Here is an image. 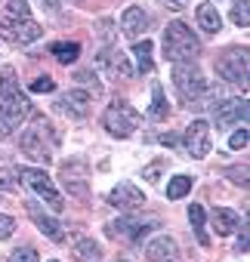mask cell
<instances>
[{
  "label": "cell",
  "instance_id": "cell-9",
  "mask_svg": "<svg viewBox=\"0 0 250 262\" xmlns=\"http://www.w3.org/2000/svg\"><path fill=\"white\" fill-rule=\"evenodd\" d=\"M182 142H185L189 158H207L210 155V123L201 120V117L192 120L189 129H185V136H182Z\"/></svg>",
  "mask_w": 250,
  "mask_h": 262
},
{
  "label": "cell",
  "instance_id": "cell-40",
  "mask_svg": "<svg viewBox=\"0 0 250 262\" xmlns=\"http://www.w3.org/2000/svg\"><path fill=\"white\" fill-rule=\"evenodd\" d=\"M47 7H59V4H65V0H44Z\"/></svg>",
  "mask_w": 250,
  "mask_h": 262
},
{
  "label": "cell",
  "instance_id": "cell-6",
  "mask_svg": "<svg viewBox=\"0 0 250 262\" xmlns=\"http://www.w3.org/2000/svg\"><path fill=\"white\" fill-rule=\"evenodd\" d=\"M216 74H219L222 80H228V83L241 86V90H244V96H247V50L235 47V50L222 53V56L216 59Z\"/></svg>",
  "mask_w": 250,
  "mask_h": 262
},
{
  "label": "cell",
  "instance_id": "cell-29",
  "mask_svg": "<svg viewBox=\"0 0 250 262\" xmlns=\"http://www.w3.org/2000/svg\"><path fill=\"white\" fill-rule=\"evenodd\" d=\"M7 16L10 19H31V7H28V0H7Z\"/></svg>",
  "mask_w": 250,
  "mask_h": 262
},
{
  "label": "cell",
  "instance_id": "cell-34",
  "mask_svg": "<svg viewBox=\"0 0 250 262\" xmlns=\"http://www.w3.org/2000/svg\"><path fill=\"white\" fill-rule=\"evenodd\" d=\"M164 164H167V161H164V158H158V161H155L152 167H145V182H155V179L161 176V170H164Z\"/></svg>",
  "mask_w": 250,
  "mask_h": 262
},
{
  "label": "cell",
  "instance_id": "cell-38",
  "mask_svg": "<svg viewBox=\"0 0 250 262\" xmlns=\"http://www.w3.org/2000/svg\"><path fill=\"white\" fill-rule=\"evenodd\" d=\"M99 31H102V40H105V43H111V34H108V31H111V22H102V25H99Z\"/></svg>",
  "mask_w": 250,
  "mask_h": 262
},
{
  "label": "cell",
  "instance_id": "cell-10",
  "mask_svg": "<svg viewBox=\"0 0 250 262\" xmlns=\"http://www.w3.org/2000/svg\"><path fill=\"white\" fill-rule=\"evenodd\" d=\"M31 102L22 96V93H13V96H4L0 99V120L7 126H19L25 117H31Z\"/></svg>",
  "mask_w": 250,
  "mask_h": 262
},
{
  "label": "cell",
  "instance_id": "cell-28",
  "mask_svg": "<svg viewBox=\"0 0 250 262\" xmlns=\"http://www.w3.org/2000/svg\"><path fill=\"white\" fill-rule=\"evenodd\" d=\"M250 0H235L232 4V22L238 25V28H247L250 25Z\"/></svg>",
  "mask_w": 250,
  "mask_h": 262
},
{
  "label": "cell",
  "instance_id": "cell-8",
  "mask_svg": "<svg viewBox=\"0 0 250 262\" xmlns=\"http://www.w3.org/2000/svg\"><path fill=\"white\" fill-rule=\"evenodd\" d=\"M152 225H155V222H139V219H130V216H120V219H111V222L105 225V231H108V237H114V241H130V244H136V241H142V237L149 234Z\"/></svg>",
  "mask_w": 250,
  "mask_h": 262
},
{
  "label": "cell",
  "instance_id": "cell-20",
  "mask_svg": "<svg viewBox=\"0 0 250 262\" xmlns=\"http://www.w3.org/2000/svg\"><path fill=\"white\" fill-rule=\"evenodd\" d=\"M195 19H198L201 31H207V34H219V28H222L219 10H216L213 4H198V7H195Z\"/></svg>",
  "mask_w": 250,
  "mask_h": 262
},
{
  "label": "cell",
  "instance_id": "cell-26",
  "mask_svg": "<svg viewBox=\"0 0 250 262\" xmlns=\"http://www.w3.org/2000/svg\"><path fill=\"white\" fill-rule=\"evenodd\" d=\"M152 117L155 120H167L170 117V108H167V99H164V90L155 83V90H152Z\"/></svg>",
  "mask_w": 250,
  "mask_h": 262
},
{
  "label": "cell",
  "instance_id": "cell-11",
  "mask_svg": "<svg viewBox=\"0 0 250 262\" xmlns=\"http://www.w3.org/2000/svg\"><path fill=\"white\" fill-rule=\"evenodd\" d=\"M108 204H111V207H117V210L133 213V210L145 207V194H142L133 182H120V185H114V188L108 191Z\"/></svg>",
  "mask_w": 250,
  "mask_h": 262
},
{
  "label": "cell",
  "instance_id": "cell-36",
  "mask_svg": "<svg viewBox=\"0 0 250 262\" xmlns=\"http://www.w3.org/2000/svg\"><path fill=\"white\" fill-rule=\"evenodd\" d=\"M0 188H7V191L16 188V182H13V170H0Z\"/></svg>",
  "mask_w": 250,
  "mask_h": 262
},
{
  "label": "cell",
  "instance_id": "cell-2",
  "mask_svg": "<svg viewBox=\"0 0 250 262\" xmlns=\"http://www.w3.org/2000/svg\"><path fill=\"white\" fill-rule=\"evenodd\" d=\"M47 133L56 136V133H53V126H50V120L37 114V117H34V126L25 129L22 139H19L22 155L31 158V161H37V164H50V161H53V148L47 145Z\"/></svg>",
  "mask_w": 250,
  "mask_h": 262
},
{
  "label": "cell",
  "instance_id": "cell-19",
  "mask_svg": "<svg viewBox=\"0 0 250 262\" xmlns=\"http://www.w3.org/2000/svg\"><path fill=\"white\" fill-rule=\"evenodd\" d=\"M28 213H31L34 225H37V228H40V231H44V234H47V237L53 241V244H62V241H65V228H62V225H59V222H56L53 216L40 213V210H37L34 204H28Z\"/></svg>",
  "mask_w": 250,
  "mask_h": 262
},
{
  "label": "cell",
  "instance_id": "cell-27",
  "mask_svg": "<svg viewBox=\"0 0 250 262\" xmlns=\"http://www.w3.org/2000/svg\"><path fill=\"white\" fill-rule=\"evenodd\" d=\"M13 93H19V80H16V71L7 65V68H0V99L13 96Z\"/></svg>",
  "mask_w": 250,
  "mask_h": 262
},
{
  "label": "cell",
  "instance_id": "cell-21",
  "mask_svg": "<svg viewBox=\"0 0 250 262\" xmlns=\"http://www.w3.org/2000/svg\"><path fill=\"white\" fill-rule=\"evenodd\" d=\"M152 53H155V47H152L149 37L133 43V56H136V65H139L142 74H152V71H155V59H152Z\"/></svg>",
  "mask_w": 250,
  "mask_h": 262
},
{
  "label": "cell",
  "instance_id": "cell-7",
  "mask_svg": "<svg viewBox=\"0 0 250 262\" xmlns=\"http://www.w3.org/2000/svg\"><path fill=\"white\" fill-rule=\"evenodd\" d=\"M40 34H44V28L37 25V22H31V19H10L7 13L0 16V37H4L7 43H16V47H28V43H34V40H40Z\"/></svg>",
  "mask_w": 250,
  "mask_h": 262
},
{
  "label": "cell",
  "instance_id": "cell-4",
  "mask_svg": "<svg viewBox=\"0 0 250 262\" xmlns=\"http://www.w3.org/2000/svg\"><path fill=\"white\" fill-rule=\"evenodd\" d=\"M173 83H176V93L182 102H198L204 93H207V80L204 74L198 71L195 62H173Z\"/></svg>",
  "mask_w": 250,
  "mask_h": 262
},
{
  "label": "cell",
  "instance_id": "cell-12",
  "mask_svg": "<svg viewBox=\"0 0 250 262\" xmlns=\"http://www.w3.org/2000/svg\"><path fill=\"white\" fill-rule=\"evenodd\" d=\"M87 164L84 161H68L65 167H62V182H65V188L74 194V198H80V201H87L90 198V185H87Z\"/></svg>",
  "mask_w": 250,
  "mask_h": 262
},
{
  "label": "cell",
  "instance_id": "cell-16",
  "mask_svg": "<svg viewBox=\"0 0 250 262\" xmlns=\"http://www.w3.org/2000/svg\"><path fill=\"white\" fill-rule=\"evenodd\" d=\"M176 256H179V247L170 234H161L145 247V262H176Z\"/></svg>",
  "mask_w": 250,
  "mask_h": 262
},
{
  "label": "cell",
  "instance_id": "cell-32",
  "mask_svg": "<svg viewBox=\"0 0 250 262\" xmlns=\"http://www.w3.org/2000/svg\"><path fill=\"white\" fill-rule=\"evenodd\" d=\"M56 90V83H53V77L47 74V77H37L34 83H31V93H53Z\"/></svg>",
  "mask_w": 250,
  "mask_h": 262
},
{
  "label": "cell",
  "instance_id": "cell-22",
  "mask_svg": "<svg viewBox=\"0 0 250 262\" xmlns=\"http://www.w3.org/2000/svg\"><path fill=\"white\" fill-rule=\"evenodd\" d=\"M189 219H192V228H195V237L201 247H210V234H207V216H204V207H189Z\"/></svg>",
  "mask_w": 250,
  "mask_h": 262
},
{
  "label": "cell",
  "instance_id": "cell-13",
  "mask_svg": "<svg viewBox=\"0 0 250 262\" xmlns=\"http://www.w3.org/2000/svg\"><path fill=\"white\" fill-rule=\"evenodd\" d=\"M62 114H68V117H74V120H80V117H87L90 114V108H93V93L90 90H68L62 99H59V105H56Z\"/></svg>",
  "mask_w": 250,
  "mask_h": 262
},
{
  "label": "cell",
  "instance_id": "cell-24",
  "mask_svg": "<svg viewBox=\"0 0 250 262\" xmlns=\"http://www.w3.org/2000/svg\"><path fill=\"white\" fill-rule=\"evenodd\" d=\"M50 53H53V59H56V62H62V65H71V62L77 59L80 47H77V43H68V40H62V43H53V47H50Z\"/></svg>",
  "mask_w": 250,
  "mask_h": 262
},
{
  "label": "cell",
  "instance_id": "cell-30",
  "mask_svg": "<svg viewBox=\"0 0 250 262\" xmlns=\"http://www.w3.org/2000/svg\"><path fill=\"white\" fill-rule=\"evenodd\" d=\"M10 262H37V250L31 244H22L10 253Z\"/></svg>",
  "mask_w": 250,
  "mask_h": 262
},
{
  "label": "cell",
  "instance_id": "cell-23",
  "mask_svg": "<svg viewBox=\"0 0 250 262\" xmlns=\"http://www.w3.org/2000/svg\"><path fill=\"white\" fill-rule=\"evenodd\" d=\"M99 244L93 241V237H80L74 247H71V256L77 259V262H93V259H99Z\"/></svg>",
  "mask_w": 250,
  "mask_h": 262
},
{
  "label": "cell",
  "instance_id": "cell-17",
  "mask_svg": "<svg viewBox=\"0 0 250 262\" xmlns=\"http://www.w3.org/2000/svg\"><path fill=\"white\" fill-rule=\"evenodd\" d=\"M145 28H149V16H145V10H142V7H127V10L120 13V31L127 34V37H133V40H136Z\"/></svg>",
  "mask_w": 250,
  "mask_h": 262
},
{
  "label": "cell",
  "instance_id": "cell-18",
  "mask_svg": "<svg viewBox=\"0 0 250 262\" xmlns=\"http://www.w3.org/2000/svg\"><path fill=\"white\" fill-rule=\"evenodd\" d=\"M210 222H213V231H216L219 237H228V234L238 231L241 216H238L235 210H228V207H216V210L210 213Z\"/></svg>",
  "mask_w": 250,
  "mask_h": 262
},
{
  "label": "cell",
  "instance_id": "cell-14",
  "mask_svg": "<svg viewBox=\"0 0 250 262\" xmlns=\"http://www.w3.org/2000/svg\"><path fill=\"white\" fill-rule=\"evenodd\" d=\"M99 68H105V74L111 80H130L133 77V68H130V59L123 56L120 50H108L99 56Z\"/></svg>",
  "mask_w": 250,
  "mask_h": 262
},
{
  "label": "cell",
  "instance_id": "cell-3",
  "mask_svg": "<svg viewBox=\"0 0 250 262\" xmlns=\"http://www.w3.org/2000/svg\"><path fill=\"white\" fill-rule=\"evenodd\" d=\"M139 123H142V117L130 108V102H123V99H114L111 108H105V114H102V126L117 139H127Z\"/></svg>",
  "mask_w": 250,
  "mask_h": 262
},
{
  "label": "cell",
  "instance_id": "cell-31",
  "mask_svg": "<svg viewBox=\"0 0 250 262\" xmlns=\"http://www.w3.org/2000/svg\"><path fill=\"white\" fill-rule=\"evenodd\" d=\"M247 142H250V133H247V123L244 126H238L235 133H232V139H228V148H247Z\"/></svg>",
  "mask_w": 250,
  "mask_h": 262
},
{
  "label": "cell",
  "instance_id": "cell-1",
  "mask_svg": "<svg viewBox=\"0 0 250 262\" xmlns=\"http://www.w3.org/2000/svg\"><path fill=\"white\" fill-rule=\"evenodd\" d=\"M164 53L173 62H195L201 56V40L192 34L185 22H170L164 31Z\"/></svg>",
  "mask_w": 250,
  "mask_h": 262
},
{
  "label": "cell",
  "instance_id": "cell-33",
  "mask_svg": "<svg viewBox=\"0 0 250 262\" xmlns=\"http://www.w3.org/2000/svg\"><path fill=\"white\" fill-rule=\"evenodd\" d=\"M13 231H16V222H13L10 216H4V213H0V241L13 237Z\"/></svg>",
  "mask_w": 250,
  "mask_h": 262
},
{
  "label": "cell",
  "instance_id": "cell-35",
  "mask_svg": "<svg viewBox=\"0 0 250 262\" xmlns=\"http://www.w3.org/2000/svg\"><path fill=\"white\" fill-rule=\"evenodd\" d=\"M225 176L235 179V185H247V167H232V170H225Z\"/></svg>",
  "mask_w": 250,
  "mask_h": 262
},
{
  "label": "cell",
  "instance_id": "cell-39",
  "mask_svg": "<svg viewBox=\"0 0 250 262\" xmlns=\"http://www.w3.org/2000/svg\"><path fill=\"white\" fill-rule=\"evenodd\" d=\"M161 142H164V145H170V148H173V145H176V142H179V139H176V136H173V133H164V136H161Z\"/></svg>",
  "mask_w": 250,
  "mask_h": 262
},
{
  "label": "cell",
  "instance_id": "cell-5",
  "mask_svg": "<svg viewBox=\"0 0 250 262\" xmlns=\"http://www.w3.org/2000/svg\"><path fill=\"white\" fill-rule=\"evenodd\" d=\"M16 176L40 198V201H47L50 204V210H56V213H62L65 210V201H62V194L53 188V179L44 173V170H34V167H22V170H16Z\"/></svg>",
  "mask_w": 250,
  "mask_h": 262
},
{
  "label": "cell",
  "instance_id": "cell-37",
  "mask_svg": "<svg viewBox=\"0 0 250 262\" xmlns=\"http://www.w3.org/2000/svg\"><path fill=\"white\" fill-rule=\"evenodd\" d=\"M161 4H164L167 10H173V13H179V10H182V4H185V0H161Z\"/></svg>",
  "mask_w": 250,
  "mask_h": 262
},
{
  "label": "cell",
  "instance_id": "cell-25",
  "mask_svg": "<svg viewBox=\"0 0 250 262\" xmlns=\"http://www.w3.org/2000/svg\"><path fill=\"white\" fill-rule=\"evenodd\" d=\"M189 191H192V176H185V173L173 176L170 185H167V198H170V201H179V198H185Z\"/></svg>",
  "mask_w": 250,
  "mask_h": 262
},
{
  "label": "cell",
  "instance_id": "cell-15",
  "mask_svg": "<svg viewBox=\"0 0 250 262\" xmlns=\"http://www.w3.org/2000/svg\"><path fill=\"white\" fill-rule=\"evenodd\" d=\"M213 111H216V126H232V123H238V120H247V102H241V99H222L219 105H213Z\"/></svg>",
  "mask_w": 250,
  "mask_h": 262
}]
</instances>
